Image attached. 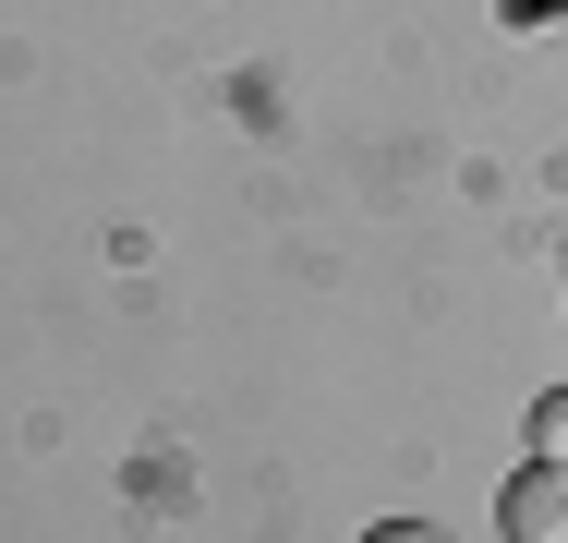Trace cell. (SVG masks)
<instances>
[{"label":"cell","mask_w":568,"mask_h":543,"mask_svg":"<svg viewBox=\"0 0 568 543\" xmlns=\"http://www.w3.org/2000/svg\"><path fill=\"white\" fill-rule=\"evenodd\" d=\"M496 532H508V543H568V459H532V471L508 483Z\"/></svg>","instance_id":"cell-1"},{"label":"cell","mask_w":568,"mask_h":543,"mask_svg":"<svg viewBox=\"0 0 568 543\" xmlns=\"http://www.w3.org/2000/svg\"><path fill=\"white\" fill-rule=\"evenodd\" d=\"M363 543H448V532H424V520H387V532H363Z\"/></svg>","instance_id":"cell-3"},{"label":"cell","mask_w":568,"mask_h":543,"mask_svg":"<svg viewBox=\"0 0 568 543\" xmlns=\"http://www.w3.org/2000/svg\"><path fill=\"white\" fill-rule=\"evenodd\" d=\"M532 459H568V387H557V399H532Z\"/></svg>","instance_id":"cell-2"}]
</instances>
